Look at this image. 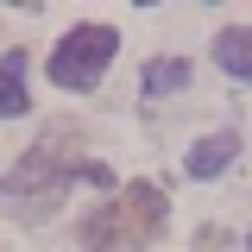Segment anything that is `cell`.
Wrapping results in <instances>:
<instances>
[{
	"label": "cell",
	"mask_w": 252,
	"mask_h": 252,
	"mask_svg": "<svg viewBox=\"0 0 252 252\" xmlns=\"http://www.w3.org/2000/svg\"><path fill=\"white\" fill-rule=\"evenodd\" d=\"M215 63L227 69V76H240V82H252V26H227L215 38Z\"/></svg>",
	"instance_id": "277c9868"
},
{
	"label": "cell",
	"mask_w": 252,
	"mask_h": 252,
	"mask_svg": "<svg viewBox=\"0 0 252 252\" xmlns=\"http://www.w3.org/2000/svg\"><path fill=\"white\" fill-rule=\"evenodd\" d=\"M183 82H189L183 57H158L152 69H145V94H170V89H183Z\"/></svg>",
	"instance_id": "8992f818"
},
{
	"label": "cell",
	"mask_w": 252,
	"mask_h": 252,
	"mask_svg": "<svg viewBox=\"0 0 252 252\" xmlns=\"http://www.w3.org/2000/svg\"><path fill=\"white\" fill-rule=\"evenodd\" d=\"M26 69H13V63L0 57V114H26Z\"/></svg>",
	"instance_id": "52a82bcc"
},
{
	"label": "cell",
	"mask_w": 252,
	"mask_h": 252,
	"mask_svg": "<svg viewBox=\"0 0 252 252\" xmlns=\"http://www.w3.org/2000/svg\"><path fill=\"white\" fill-rule=\"evenodd\" d=\"M164 233V195L152 183H126V195L101 202L82 220V246L89 252H139Z\"/></svg>",
	"instance_id": "6da1fadb"
},
{
	"label": "cell",
	"mask_w": 252,
	"mask_h": 252,
	"mask_svg": "<svg viewBox=\"0 0 252 252\" xmlns=\"http://www.w3.org/2000/svg\"><path fill=\"white\" fill-rule=\"evenodd\" d=\"M246 246H252V240H246Z\"/></svg>",
	"instance_id": "ba28073f"
},
{
	"label": "cell",
	"mask_w": 252,
	"mask_h": 252,
	"mask_svg": "<svg viewBox=\"0 0 252 252\" xmlns=\"http://www.w3.org/2000/svg\"><path fill=\"white\" fill-rule=\"evenodd\" d=\"M69 177H82V183H114L107 177V164H69L57 152H26V164H13L6 170V195H44V189H63Z\"/></svg>",
	"instance_id": "3957f363"
},
{
	"label": "cell",
	"mask_w": 252,
	"mask_h": 252,
	"mask_svg": "<svg viewBox=\"0 0 252 252\" xmlns=\"http://www.w3.org/2000/svg\"><path fill=\"white\" fill-rule=\"evenodd\" d=\"M114 51H120V38H114L107 26H76V32H63V44L51 51V82H57V89H94V82L107 76Z\"/></svg>",
	"instance_id": "7a4b0ae2"
},
{
	"label": "cell",
	"mask_w": 252,
	"mask_h": 252,
	"mask_svg": "<svg viewBox=\"0 0 252 252\" xmlns=\"http://www.w3.org/2000/svg\"><path fill=\"white\" fill-rule=\"evenodd\" d=\"M233 152H240V139H233V132H208L183 164H189V177H220V170L233 164Z\"/></svg>",
	"instance_id": "5b68a950"
}]
</instances>
